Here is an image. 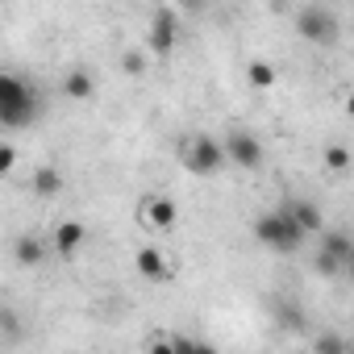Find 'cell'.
I'll use <instances>...</instances> for the list:
<instances>
[{"label": "cell", "instance_id": "6da1fadb", "mask_svg": "<svg viewBox=\"0 0 354 354\" xmlns=\"http://www.w3.org/2000/svg\"><path fill=\"white\" fill-rule=\"evenodd\" d=\"M34 117H38V88H30L13 71H5V75H0V125H5V129H21Z\"/></svg>", "mask_w": 354, "mask_h": 354}, {"label": "cell", "instance_id": "7a4b0ae2", "mask_svg": "<svg viewBox=\"0 0 354 354\" xmlns=\"http://www.w3.org/2000/svg\"><path fill=\"white\" fill-rule=\"evenodd\" d=\"M254 238L267 246V250H279V254H292L308 234L296 225V217L288 213V209H275V213H263L259 221H254Z\"/></svg>", "mask_w": 354, "mask_h": 354}, {"label": "cell", "instance_id": "3957f363", "mask_svg": "<svg viewBox=\"0 0 354 354\" xmlns=\"http://www.w3.org/2000/svg\"><path fill=\"white\" fill-rule=\"evenodd\" d=\"M296 30H300V38L313 42V46H333V42L342 38V21H337V13L325 9V5H304V9L296 13Z\"/></svg>", "mask_w": 354, "mask_h": 354}, {"label": "cell", "instance_id": "277c9868", "mask_svg": "<svg viewBox=\"0 0 354 354\" xmlns=\"http://www.w3.org/2000/svg\"><path fill=\"white\" fill-rule=\"evenodd\" d=\"M184 162H188V171H192V175H217V171L230 162V154H225V146H221L217 138H209V133H196V138L188 142V154H184Z\"/></svg>", "mask_w": 354, "mask_h": 354}, {"label": "cell", "instance_id": "5b68a950", "mask_svg": "<svg viewBox=\"0 0 354 354\" xmlns=\"http://www.w3.org/2000/svg\"><path fill=\"white\" fill-rule=\"evenodd\" d=\"M175 38H180V13H175V9H154V13H150L146 46H150L158 59H167V55L175 50Z\"/></svg>", "mask_w": 354, "mask_h": 354}, {"label": "cell", "instance_id": "8992f818", "mask_svg": "<svg viewBox=\"0 0 354 354\" xmlns=\"http://www.w3.org/2000/svg\"><path fill=\"white\" fill-rule=\"evenodd\" d=\"M225 154H230V162L242 167V171H259V167H263V142H259L254 133H246V129H230Z\"/></svg>", "mask_w": 354, "mask_h": 354}, {"label": "cell", "instance_id": "52a82bcc", "mask_svg": "<svg viewBox=\"0 0 354 354\" xmlns=\"http://www.w3.org/2000/svg\"><path fill=\"white\" fill-rule=\"evenodd\" d=\"M142 221L150 230H171L180 221V209H175V201H167V196H146L142 201Z\"/></svg>", "mask_w": 354, "mask_h": 354}, {"label": "cell", "instance_id": "ba28073f", "mask_svg": "<svg viewBox=\"0 0 354 354\" xmlns=\"http://www.w3.org/2000/svg\"><path fill=\"white\" fill-rule=\"evenodd\" d=\"M133 267H138V275H142V279H150V283H162V279L171 275L167 254H162V250H154V246H142V250L133 254Z\"/></svg>", "mask_w": 354, "mask_h": 354}, {"label": "cell", "instance_id": "9c48e42d", "mask_svg": "<svg viewBox=\"0 0 354 354\" xmlns=\"http://www.w3.org/2000/svg\"><path fill=\"white\" fill-rule=\"evenodd\" d=\"M321 254H325V259L342 271V267L354 259V242H350L346 234H337V230H333V234H325V238H321Z\"/></svg>", "mask_w": 354, "mask_h": 354}, {"label": "cell", "instance_id": "30bf717a", "mask_svg": "<svg viewBox=\"0 0 354 354\" xmlns=\"http://www.w3.org/2000/svg\"><path fill=\"white\" fill-rule=\"evenodd\" d=\"M92 92H96V80H92L84 67H71V71L63 75V96H67V100H92Z\"/></svg>", "mask_w": 354, "mask_h": 354}, {"label": "cell", "instance_id": "8fae6325", "mask_svg": "<svg viewBox=\"0 0 354 354\" xmlns=\"http://www.w3.org/2000/svg\"><path fill=\"white\" fill-rule=\"evenodd\" d=\"M84 234H88V230H84L80 221H63V225L55 230V238H50V242H55V250H59L63 259H71V254L84 246Z\"/></svg>", "mask_w": 354, "mask_h": 354}, {"label": "cell", "instance_id": "7c38bea8", "mask_svg": "<svg viewBox=\"0 0 354 354\" xmlns=\"http://www.w3.org/2000/svg\"><path fill=\"white\" fill-rule=\"evenodd\" d=\"M288 213L296 217V225H300L304 234H321V230H325V217H321V209H317L313 201H292Z\"/></svg>", "mask_w": 354, "mask_h": 354}, {"label": "cell", "instance_id": "4fadbf2b", "mask_svg": "<svg viewBox=\"0 0 354 354\" xmlns=\"http://www.w3.org/2000/svg\"><path fill=\"white\" fill-rule=\"evenodd\" d=\"M13 254H17V263H21V267H38V263L46 259V246H42L34 234H21V238L13 242Z\"/></svg>", "mask_w": 354, "mask_h": 354}, {"label": "cell", "instance_id": "5bb4252c", "mask_svg": "<svg viewBox=\"0 0 354 354\" xmlns=\"http://www.w3.org/2000/svg\"><path fill=\"white\" fill-rule=\"evenodd\" d=\"M63 192V175L55 167H34V196H59Z\"/></svg>", "mask_w": 354, "mask_h": 354}, {"label": "cell", "instance_id": "9a60e30c", "mask_svg": "<svg viewBox=\"0 0 354 354\" xmlns=\"http://www.w3.org/2000/svg\"><path fill=\"white\" fill-rule=\"evenodd\" d=\"M313 354H354V342H346L342 333H317Z\"/></svg>", "mask_w": 354, "mask_h": 354}, {"label": "cell", "instance_id": "2e32d148", "mask_svg": "<svg viewBox=\"0 0 354 354\" xmlns=\"http://www.w3.org/2000/svg\"><path fill=\"white\" fill-rule=\"evenodd\" d=\"M246 80H250L254 88H271V84H275V67H271L267 59H254V63L246 67Z\"/></svg>", "mask_w": 354, "mask_h": 354}, {"label": "cell", "instance_id": "e0dca14e", "mask_svg": "<svg viewBox=\"0 0 354 354\" xmlns=\"http://www.w3.org/2000/svg\"><path fill=\"white\" fill-rule=\"evenodd\" d=\"M350 162H354V158H350V150H346L342 142H329V146H325V167H329V171H350Z\"/></svg>", "mask_w": 354, "mask_h": 354}, {"label": "cell", "instance_id": "ac0fdd59", "mask_svg": "<svg viewBox=\"0 0 354 354\" xmlns=\"http://www.w3.org/2000/svg\"><path fill=\"white\" fill-rule=\"evenodd\" d=\"M13 167H17V146L5 138V142H0V175H9Z\"/></svg>", "mask_w": 354, "mask_h": 354}, {"label": "cell", "instance_id": "d6986e66", "mask_svg": "<svg viewBox=\"0 0 354 354\" xmlns=\"http://www.w3.org/2000/svg\"><path fill=\"white\" fill-rule=\"evenodd\" d=\"M121 67H125V75H142V71H146V59H142L138 50H125V59H121Z\"/></svg>", "mask_w": 354, "mask_h": 354}, {"label": "cell", "instance_id": "ffe728a7", "mask_svg": "<svg viewBox=\"0 0 354 354\" xmlns=\"http://www.w3.org/2000/svg\"><path fill=\"white\" fill-rule=\"evenodd\" d=\"M146 354H175V342H171L167 333H158V337L150 342V350H146Z\"/></svg>", "mask_w": 354, "mask_h": 354}, {"label": "cell", "instance_id": "44dd1931", "mask_svg": "<svg viewBox=\"0 0 354 354\" xmlns=\"http://www.w3.org/2000/svg\"><path fill=\"white\" fill-rule=\"evenodd\" d=\"M0 321H5V333H9V342H17V317H13V308H5V313H0Z\"/></svg>", "mask_w": 354, "mask_h": 354}, {"label": "cell", "instance_id": "7402d4cb", "mask_svg": "<svg viewBox=\"0 0 354 354\" xmlns=\"http://www.w3.org/2000/svg\"><path fill=\"white\" fill-rule=\"evenodd\" d=\"M192 354H221L213 342H201V337H192Z\"/></svg>", "mask_w": 354, "mask_h": 354}, {"label": "cell", "instance_id": "603a6c76", "mask_svg": "<svg viewBox=\"0 0 354 354\" xmlns=\"http://www.w3.org/2000/svg\"><path fill=\"white\" fill-rule=\"evenodd\" d=\"M346 113H350V117H354V92H350V96H346Z\"/></svg>", "mask_w": 354, "mask_h": 354}]
</instances>
